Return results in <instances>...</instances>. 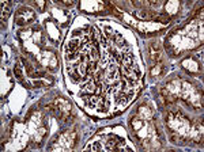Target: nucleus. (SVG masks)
<instances>
[{"instance_id": "obj_6", "label": "nucleus", "mask_w": 204, "mask_h": 152, "mask_svg": "<svg viewBox=\"0 0 204 152\" xmlns=\"http://www.w3.org/2000/svg\"><path fill=\"white\" fill-rule=\"evenodd\" d=\"M132 128H134V129L136 130V132H138L139 129H140V128L143 126V121L142 120H138V118H134L132 120Z\"/></svg>"}, {"instance_id": "obj_5", "label": "nucleus", "mask_w": 204, "mask_h": 152, "mask_svg": "<svg viewBox=\"0 0 204 152\" xmlns=\"http://www.w3.org/2000/svg\"><path fill=\"white\" fill-rule=\"evenodd\" d=\"M14 74H15V76L18 79H22L23 78V72H22V65H20V63H16L15 67H14Z\"/></svg>"}, {"instance_id": "obj_3", "label": "nucleus", "mask_w": 204, "mask_h": 152, "mask_svg": "<svg viewBox=\"0 0 204 152\" xmlns=\"http://www.w3.org/2000/svg\"><path fill=\"white\" fill-rule=\"evenodd\" d=\"M98 58H100V53H98V48L93 46V48H91V52H90V61H93V63H95V61H98Z\"/></svg>"}, {"instance_id": "obj_7", "label": "nucleus", "mask_w": 204, "mask_h": 152, "mask_svg": "<svg viewBox=\"0 0 204 152\" xmlns=\"http://www.w3.org/2000/svg\"><path fill=\"white\" fill-rule=\"evenodd\" d=\"M44 84H45V83H44V82H40V80H34V82H33V86H34V87H42Z\"/></svg>"}, {"instance_id": "obj_2", "label": "nucleus", "mask_w": 204, "mask_h": 152, "mask_svg": "<svg viewBox=\"0 0 204 152\" xmlns=\"http://www.w3.org/2000/svg\"><path fill=\"white\" fill-rule=\"evenodd\" d=\"M8 15H10V3H3L2 4V22H4Z\"/></svg>"}, {"instance_id": "obj_4", "label": "nucleus", "mask_w": 204, "mask_h": 152, "mask_svg": "<svg viewBox=\"0 0 204 152\" xmlns=\"http://www.w3.org/2000/svg\"><path fill=\"white\" fill-rule=\"evenodd\" d=\"M162 70H163L162 64L156 63V64L154 65V67L151 68V75H152V76H158V75H161V74H162Z\"/></svg>"}, {"instance_id": "obj_1", "label": "nucleus", "mask_w": 204, "mask_h": 152, "mask_svg": "<svg viewBox=\"0 0 204 152\" xmlns=\"http://www.w3.org/2000/svg\"><path fill=\"white\" fill-rule=\"evenodd\" d=\"M16 23L18 25H26V23H30L33 22L36 15H34V11L30 8H20L16 11Z\"/></svg>"}]
</instances>
